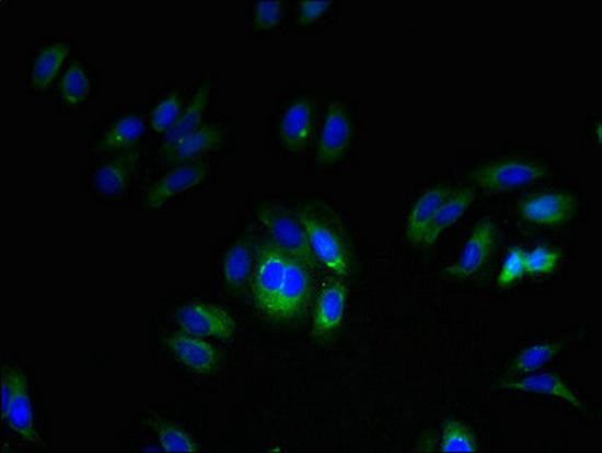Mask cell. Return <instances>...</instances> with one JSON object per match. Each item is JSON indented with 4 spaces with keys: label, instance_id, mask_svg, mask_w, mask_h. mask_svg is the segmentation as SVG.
<instances>
[{
    "label": "cell",
    "instance_id": "5bb4252c",
    "mask_svg": "<svg viewBox=\"0 0 602 453\" xmlns=\"http://www.w3.org/2000/svg\"><path fill=\"white\" fill-rule=\"evenodd\" d=\"M314 118H316V107L310 98L302 97L290 103L281 114L280 125H278L282 146L293 153L305 150L313 138Z\"/></svg>",
    "mask_w": 602,
    "mask_h": 453
},
{
    "label": "cell",
    "instance_id": "6da1fadb",
    "mask_svg": "<svg viewBox=\"0 0 602 453\" xmlns=\"http://www.w3.org/2000/svg\"><path fill=\"white\" fill-rule=\"evenodd\" d=\"M294 213L305 230L317 264L337 278L350 276L354 265L352 253L337 224L313 206H301Z\"/></svg>",
    "mask_w": 602,
    "mask_h": 453
},
{
    "label": "cell",
    "instance_id": "484cf974",
    "mask_svg": "<svg viewBox=\"0 0 602 453\" xmlns=\"http://www.w3.org/2000/svg\"><path fill=\"white\" fill-rule=\"evenodd\" d=\"M150 427L153 428L162 451L183 453L202 451L198 441L178 425L163 422V420H151Z\"/></svg>",
    "mask_w": 602,
    "mask_h": 453
},
{
    "label": "cell",
    "instance_id": "7c38bea8",
    "mask_svg": "<svg viewBox=\"0 0 602 453\" xmlns=\"http://www.w3.org/2000/svg\"><path fill=\"white\" fill-rule=\"evenodd\" d=\"M348 305V286L343 278L323 286L316 298L313 312V336L319 340H328L340 332Z\"/></svg>",
    "mask_w": 602,
    "mask_h": 453
},
{
    "label": "cell",
    "instance_id": "7a4b0ae2",
    "mask_svg": "<svg viewBox=\"0 0 602 453\" xmlns=\"http://www.w3.org/2000/svg\"><path fill=\"white\" fill-rule=\"evenodd\" d=\"M257 217L275 245L304 264L310 271L317 269V258L311 249L309 237L297 213L290 212L282 206L263 205L258 209Z\"/></svg>",
    "mask_w": 602,
    "mask_h": 453
},
{
    "label": "cell",
    "instance_id": "8992f818",
    "mask_svg": "<svg viewBox=\"0 0 602 453\" xmlns=\"http://www.w3.org/2000/svg\"><path fill=\"white\" fill-rule=\"evenodd\" d=\"M311 292H313V284H311L310 269L290 256L285 280L274 302L269 321L287 324L304 316L310 304Z\"/></svg>",
    "mask_w": 602,
    "mask_h": 453
},
{
    "label": "cell",
    "instance_id": "4dcf8cb0",
    "mask_svg": "<svg viewBox=\"0 0 602 453\" xmlns=\"http://www.w3.org/2000/svg\"><path fill=\"white\" fill-rule=\"evenodd\" d=\"M285 7L280 0H262L254 5V23L258 30L274 31L281 25Z\"/></svg>",
    "mask_w": 602,
    "mask_h": 453
},
{
    "label": "cell",
    "instance_id": "3957f363",
    "mask_svg": "<svg viewBox=\"0 0 602 453\" xmlns=\"http://www.w3.org/2000/svg\"><path fill=\"white\" fill-rule=\"evenodd\" d=\"M548 176V169L541 162L528 159H503V161L488 162L473 171L472 178L478 188L489 194L506 193L544 181Z\"/></svg>",
    "mask_w": 602,
    "mask_h": 453
},
{
    "label": "cell",
    "instance_id": "5b68a950",
    "mask_svg": "<svg viewBox=\"0 0 602 453\" xmlns=\"http://www.w3.org/2000/svg\"><path fill=\"white\" fill-rule=\"evenodd\" d=\"M175 322L182 332L205 339L229 341L236 334L234 316L222 305L205 301H189L175 313Z\"/></svg>",
    "mask_w": 602,
    "mask_h": 453
},
{
    "label": "cell",
    "instance_id": "cb8c5ba5",
    "mask_svg": "<svg viewBox=\"0 0 602 453\" xmlns=\"http://www.w3.org/2000/svg\"><path fill=\"white\" fill-rule=\"evenodd\" d=\"M59 97L63 105L79 107L86 102L91 94V78L85 66L81 61H73L62 71L61 81L58 83Z\"/></svg>",
    "mask_w": 602,
    "mask_h": 453
},
{
    "label": "cell",
    "instance_id": "44dd1931",
    "mask_svg": "<svg viewBox=\"0 0 602 453\" xmlns=\"http://www.w3.org/2000/svg\"><path fill=\"white\" fill-rule=\"evenodd\" d=\"M211 83L205 81L199 86L197 93H195L193 101L187 103L177 123H175L173 129L163 137L161 153H165L170 149H173L177 142H181L187 135L195 132L198 127L202 126V118L207 111V106L210 103Z\"/></svg>",
    "mask_w": 602,
    "mask_h": 453
},
{
    "label": "cell",
    "instance_id": "1f68e13d",
    "mask_svg": "<svg viewBox=\"0 0 602 453\" xmlns=\"http://www.w3.org/2000/svg\"><path fill=\"white\" fill-rule=\"evenodd\" d=\"M333 2L326 0H304L297 7V20L299 25H313L329 13Z\"/></svg>",
    "mask_w": 602,
    "mask_h": 453
},
{
    "label": "cell",
    "instance_id": "52a82bcc",
    "mask_svg": "<svg viewBox=\"0 0 602 453\" xmlns=\"http://www.w3.org/2000/svg\"><path fill=\"white\" fill-rule=\"evenodd\" d=\"M352 114L343 103H331L325 114V120H323L321 135H319V164L323 166L338 164L352 146Z\"/></svg>",
    "mask_w": 602,
    "mask_h": 453
},
{
    "label": "cell",
    "instance_id": "83f0119b",
    "mask_svg": "<svg viewBox=\"0 0 602 453\" xmlns=\"http://www.w3.org/2000/svg\"><path fill=\"white\" fill-rule=\"evenodd\" d=\"M183 109H185V103H183L181 94L171 93L166 95V97H163L155 105L153 113H151V130L165 137L173 129L175 123H177Z\"/></svg>",
    "mask_w": 602,
    "mask_h": 453
},
{
    "label": "cell",
    "instance_id": "ffe728a7",
    "mask_svg": "<svg viewBox=\"0 0 602 453\" xmlns=\"http://www.w3.org/2000/svg\"><path fill=\"white\" fill-rule=\"evenodd\" d=\"M474 198H476V194L472 188L454 189L435 213L433 220L422 237L421 245L437 244L442 233L449 230L454 222L460 221L466 210L472 208Z\"/></svg>",
    "mask_w": 602,
    "mask_h": 453
},
{
    "label": "cell",
    "instance_id": "277c9868",
    "mask_svg": "<svg viewBox=\"0 0 602 453\" xmlns=\"http://www.w3.org/2000/svg\"><path fill=\"white\" fill-rule=\"evenodd\" d=\"M289 258V254L282 252L280 246L275 245L270 240L258 246L257 265H255L251 289H253L255 307L266 320H269L274 302L280 292Z\"/></svg>",
    "mask_w": 602,
    "mask_h": 453
},
{
    "label": "cell",
    "instance_id": "8fae6325",
    "mask_svg": "<svg viewBox=\"0 0 602 453\" xmlns=\"http://www.w3.org/2000/svg\"><path fill=\"white\" fill-rule=\"evenodd\" d=\"M578 209L577 198L562 190L534 194L518 205V214L529 224L559 226L571 221Z\"/></svg>",
    "mask_w": 602,
    "mask_h": 453
},
{
    "label": "cell",
    "instance_id": "9a60e30c",
    "mask_svg": "<svg viewBox=\"0 0 602 453\" xmlns=\"http://www.w3.org/2000/svg\"><path fill=\"white\" fill-rule=\"evenodd\" d=\"M258 246L250 237H241L222 258V280L231 292L241 293L253 283Z\"/></svg>",
    "mask_w": 602,
    "mask_h": 453
},
{
    "label": "cell",
    "instance_id": "e0dca14e",
    "mask_svg": "<svg viewBox=\"0 0 602 453\" xmlns=\"http://www.w3.org/2000/svg\"><path fill=\"white\" fill-rule=\"evenodd\" d=\"M227 139L225 130L217 125H202L162 154L163 161L173 165L197 162L199 158L218 150Z\"/></svg>",
    "mask_w": 602,
    "mask_h": 453
},
{
    "label": "cell",
    "instance_id": "ac0fdd59",
    "mask_svg": "<svg viewBox=\"0 0 602 453\" xmlns=\"http://www.w3.org/2000/svg\"><path fill=\"white\" fill-rule=\"evenodd\" d=\"M500 387L509 392L537 393V395L556 397L571 405L577 411H583L580 397L566 381L562 380V376L554 372L528 373L517 380L501 381Z\"/></svg>",
    "mask_w": 602,
    "mask_h": 453
},
{
    "label": "cell",
    "instance_id": "d4e9b609",
    "mask_svg": "<svg viewBox=\"0 0 602 453\" xmlns=\"http://www.w3.org/2000/svg\"><path fill=\"white\" fill-rule=\"evenodd\" d=\"M564 349L562 341H542V344L532 345L522 349L510 364V375H528L544 368Z\"/></svg>",
    "mask_w": 602,
    "mask_h": 453
},
{
    "label": "cell",
    "instance_id": "9c48e42d",
    "mask_svg": "<svg viewBox=\"0 0 602 453\" xmlns=\"http://www.w3.org/2000/svg\"><path fill=\"white\" fill-rule=\"evenodd\" d=\"M497 225L490 220L478 221L466 240L460 258L445 269V276L468 280L478 276L488 265L490 254L497 246Z\"/></svg>",
    "mask_w": 602,
    "mask_h": 453
},
{
    "label": "cell",
    "instance_id": "30bf717a",
    "mask_svg": "<svg viewBox=\"0 0 602 453\" xmlns=\"http://www.w3.org/2000/svg\"><path fill=\"white\" fill-rule=\"evenodd\" d=\"M165 347L177 363L197 375L211 376L221 369L222 353L205 337L193 336L181 329L166 337Z\"/></svg>",
    "mask_w": 602,
    "mask_h": 453
},
{
    "label": "cell",
    "instance_id": "4fadbf2b",
    "mask_svg": "<svg viewBox=\"0 0 602 453\" xmlns=\"http://www.w3.org/2000/svg\"><path fill=\"white\" fill-rule=\"evenodd\" d=\"M142 158L143 150L137 147L100 165L93 176L95 190L103 197L121 196L142 164Z\"/></svg>",
    "mask_w": 602,
    "mask_h": 453
},
{
    "label": "cell",
    "instance_id": "4316f807",
    "mask_svg": "<svg viewBox=\"0 0 602 453\" xmlns=\"http://www.w3.org/2000/svg\"><path fill=\"white\" fill-rule=\"evenodd\" d=\"M440 449L444 453H473L478 452V444L472 429L460 420H449L441 428Z\"/></svg>",
    "mask_w": 602,
    "mask_h": 453
},
{
    "label": "cell",
    "instance_id": "f1b7e54d",
    "mask_svg": "<svg viewBox=\"0 0 602 453\" xmlns=\"http://www.w3.org/2000/svg\"><path fill=\"white\" fill-rule=\"evenodd\" d=\"M562 262V254L548 245H540L528 252L525 258V272L528 276H552L557 271Z\"/></svg>",
    "mask_w": 602,
    "mask_h": 453
},
{
    "label": "cell",
    "instance_id": "f546056e",
    "mask_svg": "<svg viewBox=\"0 0 602 453\" xmlns=\"http://www.w3.org/2000/svg\"><path fill=\"white\" fill-rule=\"evenodd\" d=\"M525 258H528V252L521 246H513L509 249L497 278L500 288H509V286L516 284L517 281L528 276V272H525Z\"/></svg>",
    "mask_w": 602,
    "mask_h": 453
},
{
    "label": "cell",
    "instance_id": "ba28073f",
    "mask_svg": "<svg viewBox=\"0 0 602 453\" xmlns=\"http://www.w3.org/2000/svg\"><path fill=\"white\" fill-rule=\"evenodd\" d=\"M211 171L206 162H189V164L175 165L165 176L159 178L149 193L143 197L142 206L147 210L162 209L174 198L189 193L190 189L198 188L199 185L207 182Z\"/></svg>",
    "mask_w": 602,
    "mask_h": 453
},
{
    "label": "cell",
    "instance_id": "603a6c76",
    "mask_svg": "<svg viewBox=\"0 0 602 453\" xmlns=\"http://www.w3.org/2000/svg\"><path fill=\"white\" fill-rule=\"evenodd\" d=\"M146 135V123L138 114H127L115 121L100 139L97 150L103 153H125L137 149Z\"/></svg>",
    "mask_w": 602,
    "mask_h": 453
},
{
    "label": "cell",
    "instance_id": "d6986e66",
    "mask_svg": "<svg viewBox=\"0 0 602 453\" xmlns=\"http://www.w3.org/2000/svg\"><path fill=\"white\" fill-rule=\"evenodd\" d=\"M453 190L452 186L437 185L426 189L417 198L409 210L408 218H406L405 236L409 244L421 245L422 237H425L435 213Z\"/></svg>",
    "mask_w": 602,
    "mask_h": 453
},
{
    "label": "cell",
    "instance_id": "7402d4cb",
    "mask_svg": "<svg viewBox=\"0 0 602 453\" xmlns=\"http://www.w3.org/2000/svg\"><path fill=\"white\" fill-rule=\"evenodd\" d=\"M70 46L59 42L46 46L38 51L31 67L30 83L35 91H44L54 85L61 74L67 59H69Z\"/></svg>",
    "mask_w": 602,
    "mask_h": 453
},
{
    "label": "cell",
    "instance_id": "2e32d148",
    "mask_svg": "<svg viewBox=\"0 0 602 453\" xmlns=\"http://www.w3.org/2000/svg\"><path fill=\"white\" fill-rule=\"evenodd\" d=\"M14 393L10 407L2 417L8 427L13 429L15 434L31 444H38L37 425H35L34 404H32L30 384L22 371L13 368Z\"/></svg>",
    "mask_w": 602,
    "mask_h": 453
}]
</instances>
